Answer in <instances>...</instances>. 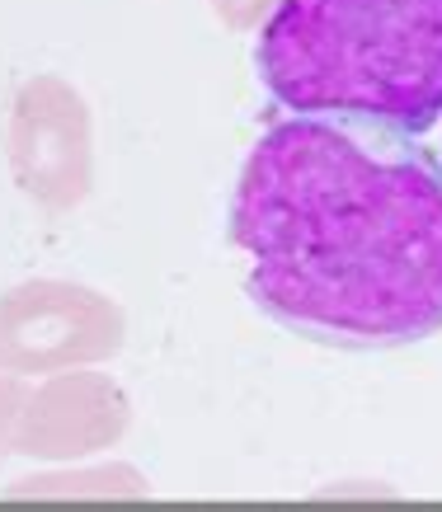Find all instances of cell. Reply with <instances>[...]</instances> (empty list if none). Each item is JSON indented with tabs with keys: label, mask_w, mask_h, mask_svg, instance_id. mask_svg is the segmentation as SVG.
I'll return each instance as SVG.
<instances>
[{
	"label": "cell",
	"mask_w": 442,
	"mask_h": 512,
	"mask_svg": "<svg viewBox=\"0 0 442 512\" xmlns=\"http://www.w3.org/2000/svg\"><path fill=\"white\" fill-rule=\"evenodd\" d=\"M132 404L123 386L104 372H52V381L24 395L10 451L38 461H76L99 447H113L127 433Z\"/></svg>",
	"instance_id": "5b68a950"
},
{
	"label": "cell",
	"mask_w": 442,
	"mask_h": 512,
	"mask_svg": "<svg viewBox=\"0 0 442 512\" xmlns=\"http://www.w3.org/2000/svg\"><path fill=\"white\" fill-rule=\"evenodd\" d=\"M10 165L19 188L52 212L85 202L95 179L90 109L66 80L33 76L19 85L10 109Z\"/></svg>",
	"instance_id": "277c9868"
},
{
	"label": "cell",
	"mask_w": 442,
	"mask_h": 512,
	"mask_svg": "<svg viewBox=\"0 0 442 512\" xmlns=\"http://www.w3.org/2000/svg\"><path fill=\"white\" fill-rule=\"evenodd\" d=\"M19 409H24V386H19V376H0V461H5V451L15 442V419Z\"/></svg>",
	"instance_id": "52a82bcc"
},
{
	"label": "cell",
	"mask_w": 442,
	"mask_h": 512,
	"mask_svg": "<svg viewBox=\"0 0 442 512\" xmlns=\"http://www.w3.org/2000/svg\"><path fill=\"white\" fill-rule=\"evenodd\" d=\"M212 10H217L226 24H236V29H250L254 19L273 10V0H212Z\"/></svg>",
	"instance_id": "ba28073f"
},
{
	"label": "cell",
	"mask_w": 442,
	"mask_h": 512,
	"mask_svg": "<svg viewBox=\"0 0 442 512\" xmlns=\"http://www.w3.org/2000/svg\"><path fill=\"white\" fill-rule=\"evenodd\" d=\"M15 494H43V498H62V494H146V480L137 470L113 466V470H85V475H43V480H19Z\"/></svg>",
	"instance_id": "8992f818"
},
{
	"label": "cell",
	"mask_w": 442,
	"mask_h": 512,
	"mask_svg": "<svg viewBox=\"0 0 442 512\" xmlns=\"http://www.w3.org/2000/svg\"><path fill=\"white\" fill-rule=\"evenodd\" d=\"M259 80L287 113L424 137L442 123V0H273Z\"/></svg>",
	"instance_id": "7a4b0ae2"
},
{
	"label": "cell",
	"mask_w": 442,
	"mask_h": 512,
	"mask_svg": "<svg viewBox=\"0 0 442 512\" xmlns=\"http://www.w3.org/2000/svg\"><path fill=\"white\" fill-rule=\"evenodd\" d=\"M123 311L80 282H19L0 296V372L52 376L123 348Z\"/></svg>",
	"instance_id": "3957f363"
},
{
	"label": "cell",
	"mask_w": 442,
	"mask_h": 512,
	"mask_svg": "<svg viewBox=\"0 0 442 512\" xmlns=\"http://www.w3.org/2000/svg\"><path fill=\"white\" fill-rule=\"evenodd\" d=\"M250 296L330 348L442 329V160L410 132L292 113L254 141L231 198Z\"/></svg>",
	"instance_id": "6da1fadb"
}]
</instances>
